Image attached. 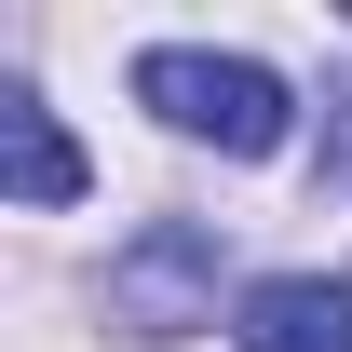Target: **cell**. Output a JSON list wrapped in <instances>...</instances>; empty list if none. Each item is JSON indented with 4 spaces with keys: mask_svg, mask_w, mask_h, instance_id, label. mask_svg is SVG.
<instances>
[{
    "mask_svg": "<svg viewBox=\"0 0 352 352\" xmlns=\"http://www.w3.org/2000/svg\"><path fill=\"white\" fill-rule=\"evenodd\" d=\"M109 325L122 339H190V325H217V230L204 217H149L109 258Z\"/></svg>",
    "mask_w": 352,
    "mask_h": 352,
    "instance_id": "2",
    "label": "cell"
},
{
    "mask_svg": "<svg viewBox=\"0 0 352 352\" xmlns=\"http://www.w3.org/2000/svg\"><path fill=\"white\" fill-rule=\"evenodd\" d=\"M230 352H352V285H325V271L258 285L244 325H230Z\"/></svg>",
    "mask_w": 352,
    "mask_h": 352,
    "instance_id": "3",
    "label": "cell"
},
{
    "mask_svg": "<svg viewBox=\"0 0 352 352\" xmlns=\"http://www.w3.org/2000/svg\"><path fill=\"white\" fill-rule=\"evenodd\" d=\"M135 109H163L176 135H204V149H230V163H271V149H285V82H271L258 54L163 41V54H135Z\"/></svg>",
    "mask_w": 352,
    "mask_h": 352,
    "instance_id": "1",
    "label": "cell"
},
{
    "mask_svg": "<svg viewBox=\"0 0 352 352\" xmlns=\"http://www.w3.org/2000/svg\"><path fill=\"white\" fill-rule=\"evenodd\" d=\"M0 163H14V204H28V217H54V204H82V149L54 135V109H41L28 82L0 95Z\"/></svg>",
    "mask_w": 352,
    "mask_h": 352,
    "instance_id": "4",
    "label": "cell"
}]
</instances>
